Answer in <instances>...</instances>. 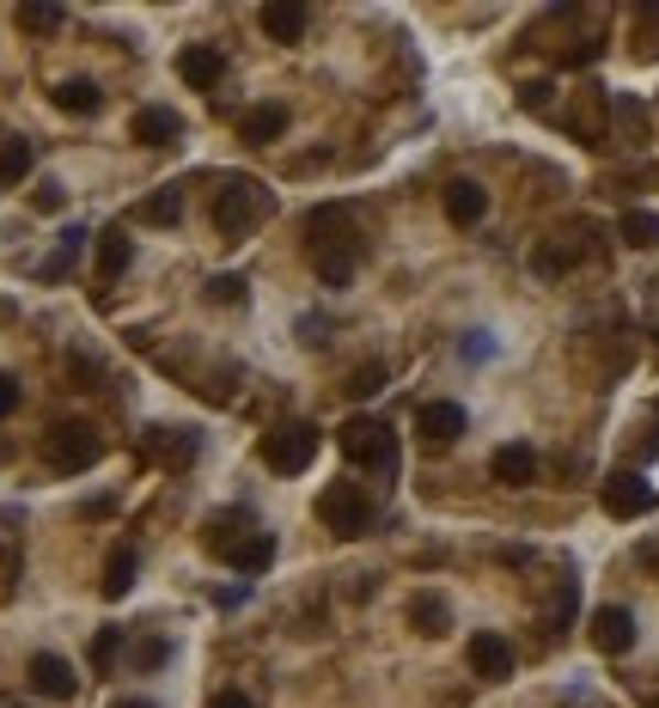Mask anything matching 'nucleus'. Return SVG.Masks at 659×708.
<instances>
[{
  "label": "nucleus",
  "mask_w": 659,
  "mask_h": 708,
  "mask_svg": "<svg viewBox=\"0 0 659 708\" xmlns=\"http://www.w3.org/2000/svg\"><path fill=\"white\" fill-rule=\"evenodd\" d=\"M43 459H50V471L79 476V471H93V464L105 459V440H98L93 421H55V428L43 433Z\"/></svg>",
  "instance_id": "1"
},
{
  "label": "nucleus",
  "mask_w": 659,
  "mask_h": 708,
  "mask_svg": "<svg viewBox=\"0 0 659 708\" xmlns=\"http://www.w3.org/2000/svg\"><path fill=\"white\" fill-rule=\"evenodd\" d=\"M348 464H367V471H397V440L379 416H348L343 433H336Z\"/></svg>",
  "instance_id": "2"
},
{
  "label": "nucleus",
  "mask_w": 659,
  "mask_h": 708,
  "mask_svg": "<svg viewBox=\"0 0 659 708\" xmlns=\"http://www.w3.org/2000/svg\"><path fill=\"white\" fill-rule=\"evenodd\" d=\"M269 208H276V196H269L257 178H233V184L220 190V202H214V226H220L226 238H245Z\"/></svg>",
  "instance_id": "3"
},
{
  "label": "nucleus",
  "mask_w": 659,
  "mask_h": 708,
  "mask_svg": "<svg viewBox=\"0 0 659 708\" xmlns=\"http://www.w3.org/2000/svg\"><path fill=\"white\" fill-rule=\"evenodd\" d=\"M317 519H324L336 538H360L372 525V495L360 483H330L324 495H317Z\"/></svg>",
  "instance_id": "4"
},
{
  "label": "nucleus",
  "mask_w": 659,
  "mask_h": 708,
  "mask_svg": "<svg viewBox=\"0 0 659 708\" xmlns=\"http://www.w3.org/2000/svg\"><path fill=\"white\" fill-rule=\"evenodd\" d=\"M263 464L269 471H281V476H300L305 464L317 459V428L312 421H288V428H276V433H263Z\"/></svg>",
  "instance_id": "5"
},
{
  "label": "nucleus",
  "mask_w": 659,
  "mask_h": 708,
  "mask_svg": "<svg viewBox=\"0 0 659 708\" xmlns=\"http://www.w3.org/2000/svg\"><path fill=\"white\" fill-rule=\"evenodd\" d=\"M177 79H184L190 93H214L226 79V50L220 43H184L177 50Z\"/></svg>",
  "instance_id": "6"
},
{
  "label": "nucleus",
  "mask_w": 659,
  "mask_h": 708,
  "mask_svg": "<svg viewBox=\"0 0 659 708\" xmlns=\"http://www.w3.org/2000/svg\"><path fill=\"white\" fill-rule=\"evenodd\" d=\"M415 433H422V447H428V452L458 447V440H464V409L446 404V397H434V404L415 409Z\"/></svg>",
  "instance_id": "7"
},
{
  "label": "nucleus",
  "mask_w": 659,
  "mask_h": 708,
  "mask_svg": "<svg viewBox=\"0 0 659 708\" xmlns=\"http://www.w3.org/2000/svg\"><path fill=\"white\" fill-rule=\"evenodd\" d=\"M305 233H312V250H360L355 214H348L343 202H330V208H312V221H305Z\"/></svg>",
  "instance_id": "8"
},
{
  "label": "nucleus",
  "mask_w": 659,
  "mask_h": 708,
  "mask_svg": "<svg viewBox=\"0 0 659 708\" xmlns=\"http://www.w3.org/2000/svg\"><path fill=\"white\" fill-rule=\"evenodd\" d=\"M598 501H605V513H611V519H641V513L653 507V489H647L635 471H617V476H605Z\"/></svg>",
  "instance_id": "9"
},
{
  "label": "nucleus",
  "mask_w": 659,
  "mask_h": 708,
  "mask_svg": "<svg viewBox=\"0 0 659 708\" xmlns=\"http://www.w3.org/2000/svg\"><path fill=\"white\" fill-rule=\"evenodd\" d=\"M464 659H471V672H476V678H488V684L514 678V642H507V635H495V630L471 635V647H464Z\"/></svg>",
  "instance_id": "10"
},
{
  "label": "nucleus",
  "mask_w": 659,
  "mask_h": 708,
  "mask_svg": "<svg viewBox=\"0 0 659 708\" xmlns=\"http://www.w3.org/2000/svg\"><path fill=\"white\" fill-rule=\"evenodd\" d=\"M488 476H495L501 489L538 483V452H531L526 440H507V447H495V459H488Z\"/></svg>",
  "instance_id": "11"
},
{
  "label": "nucleus",
  "mask_w": 659,
  "mask_h": 708,
  "mask_svg": "<svg viewBox=\"0 0 659 708\" xmlns=\"http://www.w3.org/2000/svg\"><path fill=\"white\" fill-rule=\"evenodd\" d=\"M31 690L37 696H50V702H67V696L79 690V678H74V666H67L62 654H31Z\"/></svg>",
  "instance_id": "12"
},
{
  "label": "nucleus",
  "mask_w": 659,
  "mask_h": 708,
  "mask_svg": "<svg viewBox=\"0 0 659 708\" xmlns=\"http://www.w3.org/2000/svg\"><path fill=\"white\" fill-rule=\"evenodd\" d=\"M593 647L598 654H629L635 647V616L623 604H598L593 611Z\"/></svg>",
  "instance_id": "13"
},
{
  "label": "nucleus",
  "mask_w": 659,
  "mask_h": 708,
  "mask_svg": "<svg viewBox=\"0 0 659 708\" xmlns=\"http://www.w3.org/2000/svg\"><path fill=\"white\" fill-rule=\"evenodd\" d=\"M129 135L141 147H172L177 135H184V117H177V110H165V105H141L129 117Z\"/></svg>",
  "instance_id": "14"
},
{
  "label": "nucleus",
  "mask_w": 659,
  "mask_h": 708,
  "mask_svg": "<svg viewBox=\"0 0 659 708\" xmlns=\"http://www.w3.org/2000/svg\"><path fill=\"white\" fill-rule=\"evenodd\" d=\"M257 25H263L269 43H300L305 25H312V13H305L300 0H276V7H263V13H257Z\"/></svg>",
  "instance_id": "15"
},
{
  "label": "nucleus",
  "mask_w": 659,
  "mask_h": 708,
  "mask_svg": "<svg viewBox=\"0 0 659 708\" xmlns=\"http://www.w3.org/2000/svg\"><path fill=\"white\" fill-rule=\"evenodd\" d=\"M488 214V190L476 184V178H452L446 184V221L452 226H476Z\"/></svg>",
  "instance_id": "16"
},
{
  "label": "nucleus",
  "mask_w": 659,
  "mask_h": 708,
  "mask_svg": "<svg viewBox=\"0 0 659 708\" xmlns=\"http://www.w3.org/2000/svg\"><path fill=\"white\" fill-rule=\"evenodd\" d=\"M238 135H245L251 147L281 141V135H288V105H251V110H245V122H238Z\"/></svg>",
  "instance_id": "17"
},
{
  "label": "nucleus",
  "mask_w": 659,
  "mask_h": 708,
  "mask_svg": "<svg viewBox=\"0 0 659 708\" xmlns=\"http://www.w3.org/2000/svg\"><path fill=\"white\" fill-rule=\"evenodd\" d=\"M129 257H134V238L122 233V226H110V233H98V281H122V269H129Z\"/></svg>",
  "instance_id": "18"
},
{
  "label": "nucleus",
  "mask_w": 659,
  "mask_h": 708,
  "mask_svg": "<svg viewBox=\"0 0 659 708\" xmlns=\"http://www.w3.org/2000/svg\"><path fill=\"white\" fill-rule=\"evenodd\" d=\"M147 447L172 464V471H184V464L202 452V440H196V428H184V433H177V428H153V433H147Z\"/></svg>",
  "instance_id": "19"
},
{
  "label": "nucleus",
  "mask_w": 659,
  "mask_h": 708,
  "mask_svg": "<svg viewBox=\"0 0 659 708\" xmlns=\"http://www.w3.org/2000/svg\"><path fill=\"white\" fill-rule=\"evenodd\" d=\"M134 221H141V226H177V221H184V184L153 190V196L134 208Z\"/></svg>",
  "instance_id": "20"
},
{
  "label": "nucleus",
  "mask_w": 659,
  "mask_h": 708,
  "mask_svg": "<svg viewBox=\"0 0 659 708\" xmlns=\"http://www.w3.org/2000/svg\"><path fill=\"white\" fill-rule=\"evenodd\" d=\"M409 623H415V635H446L452 604L440 599V592H415V599H409Z\"/></svg>",
  "instance_id": "21"
},
{
  "label": "nucleus",
  "mask_w": 659,
  "mask_h": 708,
  "mask_svg": "<svg viewBox=\"0 0 659 708\" xmlns=\"http://www.w3.org/2000/svg\"><path fill=\"white\" fill-rule=\"evenodd\" d=\"M568 129L581 135L586 147H598V141H605V93H598V86H593V93H581V105H574Z\"/></svg>",
  "instance_id": "22"
},
{
  "label": "nucleus",
  "mask_w": 659,
  "mask_h": 708,
  "mask_svg": "<svg viewBox=\"0 0 659 708\" xmlns=\"http://www.w3.org/2000/svg\"><path fill=\"white\" fill-rule=\"evenodd\" d=\"M98 105H105V93L93 79H62L55 86V110H67V117H98Z\"/></svg>",
  "instance_id": "23"
},
{
  "label": "nucleus",
  "mask_w": 659,
  "mask_h": 708,
  "mask_svg": "<svg viewBox=\"0 0 659 708\" xmlns=\"http://www.w3.org/2000/svg\"><path fill=\"white\" fill-rule=\"evenodd\" d=\"M226 562H233L238 575H263V568L276 562V538H269V532H251V538H238V550L226 556Z\"/></svg>",
  "instance_id": "24"
},
{
  "label": "nucleus",
  "mask_w": 659,
  "mask_h": 708,
  "mask_svg": "<svg viewBox=\"0 0 659 708\" xmlns=\"http://www.w3.org/2000/svg\"><path fill=\"white\" fill-rule=\"evenodd\" d=\"M134 568H141L134 544H117V550L105 556V599H122V592L134 587Z\"/></svg>",
  "instance_id": "25"
},
{
  "label": "nucleus",
  "mask_w": 659,
  "mask_h": 708,
  "mask_svg": "<svg viewBox=\"0 0 659 708\" xmlns=\"http://www.w3.org/2000/svg\"><path fill=\"white\" fill-rule=\"evenodd\" d=\"M355 262H360V250H312V269L324 288H348V281H355Z\"/></svg>",
  "instance_id": "26"
},
{
  "label": "nucleus",
  "mask_w": 659,
  "mask_h": 708,
  "mask_svg": "<svg viewBox=\"0 0 659 708\" xmlns=\"http://www.w3.org/2000/svg\"><path fill=\"white\" fill-rule=\"evenodd\" d=\"M617 238H623L629 250H653V245H659V214H653V208H629V214L617 221Z\"/></svg>",
  "instance_id": "27"
},
{
  "label": "nucleus",
  "mask_w": 659,
  "mask_h": 708,
  "mask_svg": "<svg viewBox=\"0 0 659 708\" xmlns=\"http://www.w3.org/2000/svg\"><path fill=\"white\" fill-rule=\"evenodd\" d=\"M31 141H0V190H13V184H25L31 178Z\"/></svg>",
  "instance_id": "28"
},
{
  "label": "nucleus",
  "mask_w": 659,
  "mask_h": 708,
  "mask_svg": "<svg viewBox=\"0 0 659 708\" xmlns=\"http://www.w3.org/2000/svg\"><path fill=\"white\" fill-rule=\"evenodd\" d=\"M79 250H86V233H79V226H67V233H62V245H55V257L43 262L37 276H43V281H62L67 269H74V257H79Z\"/></svg>",
  "instance_id": "29"
},
{
  "label": "nucleus",
  "mask_w": 659,
  "mask_h": 708,
  "mask_svg": "<svg viewBox=\"0 0 659 708\" xmlns=\"http://www.w3.org/2000/svg\"><path fill=\"white\" fill-rule=\"evenodd\" d=\"M574 257H581V250H574V238H562V245H538L531 269H538V276H562V269H574Z\"/></svg>",
  "instance_id": "30"
},
{
  "label": "nucleus",
  "mask_w": 659,
  "mask_h": 708,
  "mask_svg": "<svg viewBox=\"0 0 659 708\" xmlns=\"http://www.w3.org/2000/svg\"><path fill=\"white\" fill-rule=\"evenodd\" d=\"M635 55H659V7H635Z\"/></svg>",
  "instance_id": "31"
},
{
  "label": "nucleus",
  "mask_w": 659,
  "mask_h": 708,
  "mask_svg": "<svg viewBox=\"0 0 659 708\" xmlns=\"http://www.w3.org/2000/svg\"><path fill=\"white\" fill-rule=\"evenodd\" d=\"M62 7H19V31H31V37H50V31H62Z\"/></svg>",
  "instance_id": "32"
},
{
  "label": "nucleus",
  "mask_w": 659,
  "mask_h": 708,
  "mask_svg": "<svg viewBox=\"0 0 659 708\" xmlns=\"http://www.w3.org/2000/svg\"><path fill=\"white\" fill-rule=\"evenodd\" d=\"M251 300V281L245 276H214L208 281V305H245Z\"/></svg>",
  "instance_id": "33"
},
{
  "label": "nucleus",
  "mask_w": 659,
  "mask_h": 708,
  "mask_svg": "<svg viewBox=\"0 0 659 708\" xmlns=\"http://www.w3.org/2000/svg\"><path fill=\"white\" fill-rule=\"evenodd\" d=\"M385 379H391V373H385V361H367V367L348 373V397H379Z\"/></svg>",
  "instance_id": "34"
},
{
  "label": "nucleus",
  "mask_w": 659,
  "mask_h": 708,
  "mask_svg": "<svg viewBox=\"0 0 659 708\" xmlns=\"http://www.w3.org/2000/svg\"><path fill=\"white\" fill-rule=\"evenodd\" d=\"M117 654H122V630H98L93 635V672H110Z\"/></svg>",
  "instance_id": "35"
},
{
  "label": "nucleus",
  "mask_w": 659,
  "mask_h": 708,
  "mask_svg": "<svg viewBox=\"0 0 659 708\" xmlns=\"http://www.w3.org/2000/svg\"><path fill=\"white\" fill-rule=\"evenodd\" d=\"M574 599H581V592H574V580H562V587H555V599H550V635L568 630V616H574Z\"/></svg>",
  "instance_id": "36"
},
{
  "label": "nucleus",
  "mask_w": 659,
  "mask_h": 708,
  "mask_svg": "<svg viewBox=\"0 0 659 708\" xmlns=\"http://www.w3.org/2000/svg\"><path fill=\"white\" fill-rule=\"evenodd\" d=\"M165 659H172V647H165V642H141V647H129V666H134V672H159Z\"/></svg>",
  "instance_id": "37"
},
{
  "label": "nucleus",
  "mask_w": 659,
  "mask_h": 708,
  "mask_svg": "<svg viewBox=\"0 0 659 708\" xmlns=\"http://www.w3.org/2000/svg\"><path fill=\"white\" fill-rule=\"evenodd\" d=\"M19 397H25V391H19V379H13V373H0V421L19 409Z\"/></svg>",
  "instance_id": "38"
},
{
  "label": "nucleus",
  "mask_w": 659,
  "mask_h": 708,
  "mask_svg": "<svg viewBox=\"0 0 659 708\" xmlns=\"http://www.w3.org/2000/svg\"><path fill=\"white\" fill-rule=\"evenodd\" d=\"M519 105H526V110H550V86H543V79L519 86Z\"/></svg>",
  "instance_id": "39"
},
{
  "label": "nucleus",
  "mask_w": 659,
  "mask_h": 708,
  "mask_svg": "<svg viewBox=\"0 0 659 708\" xmlns=\"http://www.w3.org/2000/svg\"><path fill=\"white\" fill-rule=\"evenodd\" d=\"M31 202H37L43 214H55V208H62L67 196H62V184H37V190H31Z\"/></svg>",
  "instance_id": "40"
},
{
  "label": "nucleus",
  "mask_w": 659,
  "mask_h": 708,
  "mask_svg": "<svg viewBox=\"0 0 659 708\" xmlns=\"http://www.w3.org/2000/svg\"><path fill=\"white\" fill-rule=\"evenodd\" d=\"M208 708H257L245 690H220V696H208Z\"/></svg>",
  "instance_id": "41"
},
{
  "label": "nucleus",
  "mask_w": 659,
  "mask_h": 708,
  "mask_svg": "<svg viewBox=\"0 0 659 708\" xmlns=\"http://www.w3.org/2000/svg\"><path fill=\"white\" fill-rule=\"evenodd\" d=\"M110 708H153V702H147V696H117Z\"/></svg>",
  "instance_id": "42"
}]
</instances>
